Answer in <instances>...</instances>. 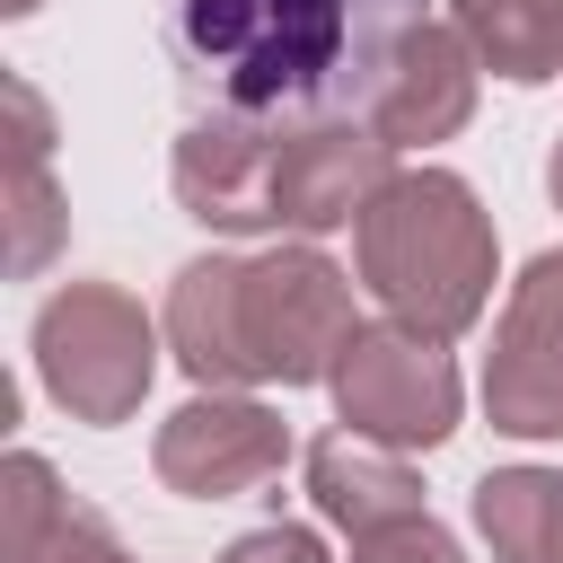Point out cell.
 Returning a JSON list of instances; mask_svg holds the SVG:
<instances>
[{"mask_svg":"<svg viewBox=\"0 0 563 563\" xmlns=\"http://www.w3.org/2000/svg\"><path fill=\"white\" fill-rule=\"evenodd\" d=\"M422 0H167V62L194 114L255 132L361 123Z\"/></svg>","mask_w":563,"mask_h":563,"instance_id":"6da1fadb","label":"cell"},{"mask_svg":"<svg viewBox=\"0 0 563 563\" xmlns=\"http://www.w3.org/2000/svg\"><path fill=\"white\" fill-rule=\"evenodd\" d=\"M167 352L194 387L246 396V387H317L334 378L343 343L361 334L352 282L317 246L273 255H194L167 282Z\"/></svg>","mask_w":563,"mask_h":563,"instance_id":"7a4b0ae2","label":"cell"},{"mask_svg":"<svg viewBox=\"0 0 563 563\" xmlns=\"http://www.w3.org/2000/svg\"><path fill=\"white\" fill-rule=\"evenodd\" d=\"M352 255H361V290L387 308V325H413L431 343H457L484 317L493 273H501L493 211L449 167H396L387 194L361 211Z\"/></svg>","mask_w":563,"mask_h":563,"instance_id":"3957f363","label":"cell"},{"mask_svg":"<svg viewBox=\"0 0 563 563\" xmlns=\"http://www.w3.org/2000/svg\"><path fill=\"white\" fill-rule=\"evenodd\" d=\"M158 334L167 325H150L132 290H114V282H62L35 308V378H44V396L70 422L114 431V422L141 413V396L158 378Z\"/></svg>","mask_w":563,"mask_h":563,"instance_id":"277c9868","label":"cell"},{"mask_svg":"<svg viewBox=\"0 0 563 563\" xmlns=\"http://www.w3.org/2000/svg\"><path fill=\"white\" fill-rule=\"evenodd\" d=\"M325 387H334V422L396 457L440 449L457 431V361H449V343H431L413 325H361Z\"/></svg>","mask_w":563,"mask_h":563,"instance_id":"5b68a950","label":"cell"},{"mask_svg":"<svg viewBox=\"0 0 563 563\" xmlns=\"http://www.w3.org/2000/svg\"><path fill=\"white\" fill-rule=\"evenodd\" d=\"M484 413L510 440H563V246H545L493 317Z\"/></svg>","mask_w":563,"mask_h":563,"instance_id":"8992f818","label":"cell"},{"mask_svg":"<svg viewBox=\"0 0 563 563\" xmlns=\"http://www.w3.org/2000/svg\"><path fill=\"white\" fill-rule=\"evenodd\" d=\"M282 457H290V422L255 396H211V387L194 405H176L150 440L158 484L185 493V501H238V493L273 484Z\"/></svg>","mask_w":563,"mask_h":563,"instance_id":"52a82bcc","label":"cell"},{"mask_svg":"<svg viewBox=\"0 0 563 563\" xmlns=\"http://www.w3.org/2000/svg\"><path fill=\"white\" fill-rule=\"evenodd\" d=\"M396 150L369 123H308L282 132L273 150V229H290L299 246H317L325 229H361V211L387 194Z\"/></svg>","mask_w":563,"mask_h":563,"instance_id":"ba28073f","label":"cell"},{"mask_svg":"<svg viewBox=\"0 0 563 563\" xmlns=\"http://www.w3.org/2000/svg\"><path fill=\"white\" fill-rule=\"evenodd\" d=\"M475 79H484L475 44H466L449 18H413L361 123H369L387 150H422V141H449V132L475 114Z\"/></svg>","mask_w":563,"mask_h":563,"instance_id":"9c48e42d","label":"cell"},{"mask_svg":"<svg viewBox=\"0 0 563 563\" xmlns=\"http://www.w3.org/2000/svg\"><path fill=\"white\" fill-rule=\"evenodd\" d=\"M273 132H255V123H229V114H194L185 132H176V158H167V185H176V202L202 220V229H220V238H255V229H273Z\"/></svg>","mask_w":563,"mask_h":563,"instance_id":"30bf717a","label":"cell"},{"mask_svg":"<svg viewBox=\"0 0 563 563\" xmlns=\"http://www.w3.org/2000/svg\"><path fill=\"white\" fill-rule=\"evenodd\" d=\"M308 501H317L334 528L369 537V528L422 519V475H413L396 449L361 440V431H325V440L308 449Z\"/></svg>","mask_w":563,"mask_h":563,"instance_id":"8fae6325","label":"cell"},{"mask_svg":"<svg viewBox=\"0 0 563 563\" xmlns=\"http://www.w3.org/2000/svg\"><path fill=\"white\" fill-rule=\"evenodd\" d=\"M9 106V273H44L62 246V185H53V114L26 79H0Z\"/></svg>","mask_w":563,"mask_h":563,"instance_id":"7c38bea8","label":"cell"},{"mask_svg":"<svg viewBox=\"0 0 563 563\" xmlns=\"http://www.w3.org/2000/svg\"><path fill=\"white\" fill-rule=\"evenodd\" d=\"M449 26L510 88L563 79V0H449Z\"/></svg>","mask_w":563,"mask_h":563,"instance_id":"4fadbf2b","label":"cell"},{"mask_svg":"<svg viewBox=\"0 0 563 563\" xmlns=\"http://www.w3.org/2000/svg\"><path fill=\"white\" fill-rule=\"evenodd\" d=\"M475 537L493 563H563V475L554 466H493L475 484Z\"/></svg>","mask_w":563,"mask_h":563,"instance_id":"5bb4252c","label":"cell"},{"mask_svg":"<svg viewBox=\"0 0 563 563\" xmlns=\"http://www.w3.org/2000/svg\"><path fill=\"white\" fill-rule=\"evenodd\" d=\"M0 510H9V563H53V545H62V528H70V493H62V475H53L35 449L9 457Z\"/></svg>","mask_w":563,"mask_h":563,"instance_id":"9a60e30c","label":"cell"},{"mask_svg":"<svg viewBox=\"0 0 563 563\" xmlns=\"http://www.w3.org/2000/svg\"><path fill=\"white\" fill-rule=\"evenodd\" d=\"M352 563H466V554H457V537L422 510V519H396V528L352 537Z\"/></svg>","mask_w":563,"mask_h":563,"instance_id":"2e32d148","label":"cell"},{"mask_svg":"<svg viewBox=\"0 0 563 563\" xmlns=\"http://www.w3.org/2000/svg\"><path fill=\"white\" fill-rule=\"evenodd\" d=\"M220 563H325V545H317V528H299V519H273V528H246Z\"/></svg>","mask_w":563,"mask_h":563,"instance_id":"e0dca14e","label":"cell"},{"mask_svg":"<svg viewBox=\"0 0 563 563\" xmlns=\"http://www.w3.org/2000/svg\"><path fill=\"white\" fill-rule=\"evenodd\" d=\"M53 563H132V554H123V537H114L97 510H70V528H62Z\"/></svg>","mask_w":563,"mask_h":563,"instance_id":"ac0fdd59","label":"cell"},{"mask_svg":"<svg viewBox=\"0 0 563 563\" xmlns=\"http://www.w3.org/2000/svg\"><path fill=\"white\" fill-rule=\"evenodd\" d=\"M545 194H554V211H563V141L545 150Z\"/></svg>","mask_w":563,"mask_h":563,"instance_id":"d6986e66","label":"cell"},{"mask_svg":"<svg viewBox=\"0 0 563 563\" xmlns=\"http://www.w3.org/2000/svg\"><path fill=\"white\" fill-rule=\"evenodd\" d=\"M26 9H44V0H0V18H26Z\"/></svg>","mask_w":563,"mask_h":563,"instance_id":"ffe728a7","label":"cell"}]
</instances>
